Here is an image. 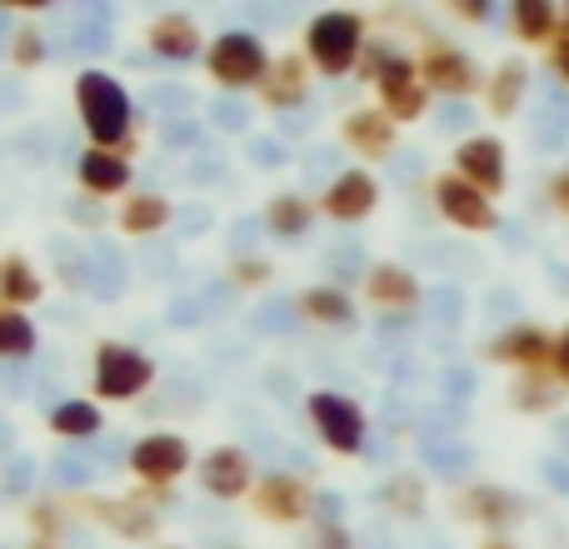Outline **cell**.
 <instances>
[{
    "mask_svg": "<svg viewBox=\"0 0 569 549\" xmlns=\"http://www.w3.org/2000/svg\"><path fill=\"white\" fill-rule=\"evenodd\" d=\"M76 110L96 150H120L130 160L136 150V106L130 90L110 70H80L76 76Z\"/></svg>",
    "mask_w": 569,
    "mask_h": 549,
    "instance_id": "cell-1",
    "label": "cell"
},
{
    "mask_svg": "<svg viewBox=\"0 0 569 549\" xmlns=\"http://www.w3.org/2000/svg\"><path fill=\"white\" fill-rule=\"evenodd\" d=\"M365 50V20L355 10H325L305 26V60L320 76H350Z\"/></svg>",
    "mask_w": 569,
    "mask_h": 549,
    "instance_id": "cell-2",
    "label": "cell"
},
{
    "mask_svg": "<svg viewBox=\"0 0 569 549\" xmlns=\"http://www.w3.org/2000/svg\"><path fill=\"white\" fill-rule=\"evenodd\" d=\"M206 70L226 90H260V80L270 70V50L250 30H220L206 46Z\"/></svg>",
    "mask_w": 569,
    "mask_h": 549,
    "instance_id": "cell-3",
    "label": "cell"
},
{
    "mask_svg": "<svg viewBox=\"0 0 569 549\" xmlns=\"http://www.w3.org/2000/svg\"><path fill=\"white\" fill-rule=\"evenodd\" d=\"M90 375H96V395H100V400H136V395H146L150 385H156V360H150V355H140L136 345L100 340Z\"/></svg>",
    "mask_w": 569,
    "mask_h": 549,
    "instance_id": "cell-4",
    "label": "cell"
},
{
    "mask_svg": "<svg viewBox=\"0 0 569 549\" xmlns=\"http://www.w3.org/2000/svg\"><path fill=\"white\" fill-rule=\"evenodd\" d=\"M190 460H196L190 445L170 430L146 435V440H136V450H130V470H136V480L146 485V490H170V485L190 470Z\"/></svg>",
    "mask_w": 569,
    "mask_h": 549,
    "instance_id": "cell-5",
    "label": "cell"
},
{
    "mask_svg": "<svg viewBox=\"0 0 569 549\" xmlns=\"http://www.w3.org/2000/svg\"><path fill=\"white\" fill-rule=\"evenodd\" d=\"M305 410H310L315 430H320V440L330 445L335 455H355L365 445V410L350 400V395L315 390L310 400H305Z\"/></svg>",
    "mask_w": 569,
    "mask_h": 549,
    "instance_id": "cell-6",
    "label": "cell"
},
{
    "mask_svg": "<svg viewBox=\"0 0 569 549\" xmlns=\"http://www.w3.org/2000/svg\"><path fill=\"white\" fill-rule=\"evenodd\" d=\"M310 505H315L310 485L295 480V475H266L250 490V510L270 525H305L310 520Z\"/></svg>",
    "mask_w": 569,
    "mask_h": 549,
    "instance_id": "cell-7",
    "label": "cell"
},
{
    "mask_svg": "<svg viewBox=\"0 0 569 549\" xmlns=\"http://www.w3.org/2000/svg\"><path fill=\"white\" fill-rule=\"evenodd\" d=\"M200 485H206V495H216V500H246V495L256 490V465H250L246 450L220 445V450H210L206 460H200Z\"/></svg>",
    "mask_w": 569,
    "mask_h": 549,
    "instance_id": "cell-8",
    "label": "cell"
},
{
    "mask_svg": "<svg viewBox=\"0 0 569 549\" xmlns=\"http://www.w3.org/2000/svg\"><path fill=\"white\" fill-rule=\"evenodd\" d=\"M455 170H460L465 186H475L480 196H500L505 190V146L495 136H475L455 150Z\"/></svg>",
    "mask_w": 569,
    "mask_h": 549,
    "instance_id": "cell-9",
    "label": "cell"
},
{
    "mask_svg": "<svg viewBox=\"0 0 569 549\" xmlns=\"http://www.w3.org/2000/svg\"><path fill=\"white\" fill-rule=\"evenodd\" d=\"M435 200H440V216L460 230H495V220H500L490 210V200H485L475 186H465L460 176L435 180Z\"/></svg>",
    "mask_w": 569,
    "mask_h": 549,
    "instance_id": "cell-10",
    "label": "cell"
},
{
    "mask_svg": "<svg viewBox=\"0 0 569 549\" xmlns=\"http://www.w3.org/2000/svg\"><path fill=\"white\" fill-rule=\"evenodd\" d=\"M146 46L156 50V56H166V60L206 56V36H200V26L186 16V10H166V16L150 20V26H146Z\"/></svg>",
    "mask_w": 569,
    "mask_h": 549,
    "instance_id": "cell-11",
    "label": "cell"
},
{
    "mask_svg": "<svg viewBox=\"0 0 569 549\" xmlns=\"http://www.w3.org/2000/svg\"><path fill=\"white\" fill-rule=\"evenodd\" d=\"M375 206H380V186H375L370 170H345L320 200V210L330 220H365Z\"/></svg>",
    "mask_w": 569,
    "mask_h": 549,
    "instance_id": "cell-12",
    "label": "cell"
},
{
    "mask_svg": "<svg viewBox=\"0 0 569 549\" xmlns=\"http://www.w3.org/2000/svg\"><path fill=\"white\" fill-rule=\"evenodd\" d=\"M76 180H80V190L86 196H126V186H130V160L120 156V150H96V146H86V156L76 160Z\"/></svg>",
    "mask_w": 569,
    "mask_h": 549,
    "instance_id": "cell-13",
    "label": "cell"
},
{
    "mask_svg": "<svg viewBox=\"0 0 569 549\" xmlns=\"http://www.w3.org/2000/svg\"><path fill=\"white\" fill-rule=\"evenodd\" d=\"M415 70H420L425 90H445V96H470L475 90V66L450 46H430Z\"/></svg>",
    "mask_w": 569,
    "mask_h": 549,
    "instance_id": "cell-14",
    "label": "cell"
},
{
    "mask_svg": "<svg viewBox=\"0 0 569 549\" xmlns=\"http://www.w3.org/2000/svg\"><path fill=\"white\" fill-rule=\"evenodd\" d=\"M305 90H310V60L305 56L270 60L266 80H260V100H266L270 110H295L305 100Z\"/></svg>",
    "mask_w": 569,
    "mask_h": 549,
    "instance_id": "cell-15",
    "label": "cell"
},
{
    "mask_svg": "<svg viewBox=\"0 0 569 549\" xmlns=\"http://www.w3.org/2000/svg\"><path fill=\"white\" fill-rule=\"evenodd\" d=\"M340 130H345V146L365 160H385L395 150V120L385 110H355V116H345Z\"/></svg>",
    "mask_w": 569,
    "mask_h": 549,
    "instance_id": "cell-16",
    "label": "cell"
},
{
    "mask_svg": "<svg viewBox=\"0 0 569 549\" xmlns=\"http://www.w3.org/2000/svg\"><path fill=\"white\" fill-rule=\"evenodd\" d=\"M76 510L96 515V520H106L110 530H120L126 540H146L150 530H156V515L146 510V500H80Z\"/></svg>",
    "mask_w": 569,
    "mask_h": 549,
    "instance_id": "cell-17",
    "label": "cell"
},
{
    "mask_svg": "<svg viewBox=\"0 0 569 549\" xmlns=\"http://www.w3.org/2000/svg\"><path fill=\"white\" fill-rule=\"evenodd\" d=\"M365 295H370L375 305H385V310H410V305L420 300V280L405 266H375L365 274Z\"/></svg>",
    "mask_w": 569,
    "mask_h": 549,
    "instance_id": "cell-18",
    "label": "cell"
},
{
    "mask_svg": "<svg viewBox=\"0 0 569 549\" xmlns=\"http://www.w3.org/2000/svg\"><path fill=\"white\" fill-rule=\"evenodd\" d=\"M46 295V280L26 256H0V305L6 310H26Z\"/></svg>",
    "mask_w": 569,
    "mask_h": 549,
    "instance_id": "cell-19",
    "label": "cell"
},
{
    "mask_svg": "<svg viewBox=\"0 0 569 549\" xmlns=\"http://www.w3.org/2000/svg\"><path fill=\"white\" fill-rule=\"evenodd\" d=\"M300 315L315 325H330V330H345V325H355V305L345 290H335V285H310V290H300Z\"/></svg>",
    "mask_w": 569,
    "mask_h": 549,
    "instance_id": "cell-20",
    "label": "cell"
},
{
    "mask_svg": "<svg viewBox=\"0 0 569 549\" xmlns=\"http://www.w3.org/2000/svg\"><path fill=\"white\" fill-rule=\"evenodd\" d=\"M116 220L126 236H156V230L170 226V200L166 196H130L126 206L116 210Z\"/></svg>",
    "mask_w": 569,
    "mask_h": 549,
    "instance_id": "cell-21",
    "label": "cell"
},
{
    "mask_svg": "<svg viewBox=\"0 0 569 549\" xmlns=\"http://www.w3.org/2000/svg\"><path fill=\"white\" fill-rule=\"evenodd\" d=\"M310 220H315V206L305 196H276L266 206V226H270V236H280V240H300L305 230H310Z\"/></svg>",
    "mask_w": 569,
    "mask_h": 549,
    "instance_id": "cell-22",
    "label": "cell"
},
{
    "mask_svg": "<svg viewBox=\"0 0 569 549\" xmlns=\"http://www.w3.org/2000/svg\"><path fill=\"white\" fill-rule=\"evenodd\" d=\"M106 415L96 410V400H60L50 410V430L66 435V440H86V435H100Z\"/></svg>",
    "mask_w": 569,
    "mask_h": 549,
    "instance_id": "cell-23",
    "label": "cell"
},
{
    "mask_svg": "<svg viewBox=\"0 0 569 549\" xmlns=\"http://www.w3.org/2000/svg\"><path fill=\"white\" fill-rule=\"evenodd\" d=\"M36 325L26 320V310H6L0 305V360H26L36 355Z\"/></svg>",
    "mask_w": 569,
    "mask_h": 549,
    "instance_id": "cell-24",
    "label": "cell"
},
{
    "mask_svg": "<svg viewBox=\"0 0 569 549\" xmlns=\"http://www.w3.org/2000/svg\"><path fill=\"white\" fill-rule=\"evenodd\" d=\"M490 355H495V360H520V370H540L545 335L540 330H515V335H505V340H495Z\"/></svg>",
    "mask_w": 569,
    "mask_h": 549,
    "instance_id": "cell-25",
    "label": "cell"
},
{
    "mask_svg": "<svg viewBox=\"0 0 569 549\" xmlns=\"http://www.w3.org/2000/svg\"><path fill=\"white\" fill-rule=\"evenodd\" d=\"M525 80H530L525 60H505V66L495 70V86H490V106H495V116H510V110L520 106Z\"/></svg>",
    "mask_w": 569,
    "mask_h": 549,
    "instance_id": "cell-26",
    "label": "cell"
},
{
    "mask_svg": "<svg viewBox=\"0 0 569 549\" xmlns=\"http://www.w3.org/2000/svg\"><path fill=\"white\" fill-rule=\"evenodd\" d=\"M555 26V6H545V0H525V6H515V30H520V40H545Z\"/></svg>",
    "mask_w": 569,
    "mask_h": 549,
    "instance_id": "cell-27",
    "label": "cell"
},
{
    "mask_svg": "<svg viewBox=\"0 0 569 549\" xmlns=\"http://www.w3.org/2000/svg\"><path fill=\"white\" fill-rule=\"evenodd\" d=\"M10 60H16V66H40V60H46V36H40L36 26H20L16 30V40H10Z\"/></svg>",
    "mask_w": 569,
    "mask_h": 549,
    "instance_id": "cell-28",
    "label": "cell"
},
{
    "mask_svg": "<svg viewBox=\"0 0 569 549\" xmlns=\"http://www.w3.org/2000/svg\"><path fill=\"white\" fill-rule=\"evenodd\" d=\"M270 260H256V256H246V260H236L230 266V280L240 285V290H260V285H270Z\"/></svg>",
    "mask_w": 569,
    "mask_h": 549,
    "instance_id": "cell-29",
    "label": "cell"
},
{
    "mask_svg": "<svg viewBox=\"0 0 569 549\" xmlns=\"http://www.w3.org/2000/svg\"><path fill=\"white\" fill-rule=\"evenodd\" d=\"M315 549H350V535L340 530V525H315Z\"/></svg>",
    "mask_w": 569,
    "mask_h": 549,
    "instance_id": "cell-30",
    "label": "cell"
},
{
    "mask_svg": "<svg viewBox=\"0 0 569 549\" xmlns=\"http://www.w3.org/2000/svg\"><path fill=\"white\" fill-rule=\"evenodd\" d=\"M555 365H560V375L569 380V330L560 335V345H555Z\"/></svg>",
    "mask_w": 569,
    "mask_h": 549,
    "instance_id": "cell-31",
    "label": "cell"
},
{
    "mask_svg": "<svg viewBox=\"0 0 569 549\" xmlns=\"http://www.w3.org/2000/svg\"><path fill=\"white\" fill-rule=\"evenodd\" d=\"M555 206H560L565 216H569V170H565L560 180H555Z\"/></svg>",
    "mask_w": 569,
    "mask_h": 549,
    "instance_id": "cell-32",
    "label": "cell"
},
{
    "mask_svg": "<svg viewBox=\"0 0 569 549\" xmlns=\"http://www.w3.org/2000/svg\"><path fill=\"white\" fill-rule=\"evenodd\" d=\"M0 10H46V0H0Z\"/></svg>",
    "mask_w": 569,
    "mask_h": 549,
    "instance_id": "cell-33",
    "label": "cell"
},
{
    "mask_svg": "<svg viewBox=\"0 0 569 549\" xmlns=\"http://www.w3.org/2000/svg\"><path fill=\"white\" fill-rule=\"evenodd\" d=\"M480 549H515V545H510V540H485Z\"/></svg>",
    "mask_w": 569,
    "mask_h": 549,
    "instance_id": "cell-34",
    "label": "cell"
},
{
    "mask_svg": "<svg viewBox=\"0 0 569 549\" xmlns=\"http://www.w3.org/2000/svg\"><path fill=\"white\" fill-rule=\"evenodd\" d=\"M30 549H60L56 540H30Z\"/></svg>",
    "mask_w": 569,
    "mask_h": 549,
    "instance_id": "cell-35",
    "label": "cell"
},
{
    "mask_svg": "<svg viewBox=\"0 0 569 549\" xmlns=\"http://www.w3.org/2000/svg\"><path fill=\"white\" fill-rule=\"evenodd\" d=\"M560 66L569 70V40H565V46H560Z\"/></svg>",
    "mask_w": 569,
    "mask_h": 549,
    "instance_id": "cell-36",
    "label": "cell"
},
{
    "mask_svg": "<svg viewBox=\"0 0 569 549\" xmlns=\"http://www.w3.org/2000/svg\"><path fill=\"white\" fill-rule=\"evenodd\" d=\"M166 549H176V545H166Z\"/></svg>",
    "mask_w": 569,
    "mask_h": 549,
    "instance_id": "cell-37",
    "label": "cell"
},
{
    "mask_svg": "<svg viewBox=\"0 0 569 549\" xmlns=\"http://www.w3.org/2000/svg\"><path fill=\"white\" fill-rule=\"evenodd\" d=\"M565 26H569V20H565Z\"/></svg>",
    "mask_w": 569,
    "mask_h": 549,
    "instance_id": "cell-38",
    "label": "cell"
}]
</instances>
